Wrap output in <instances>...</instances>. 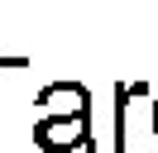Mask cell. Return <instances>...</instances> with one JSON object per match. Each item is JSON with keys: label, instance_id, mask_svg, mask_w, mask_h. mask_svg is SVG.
<instances>
[{"label": "cell", "instance_id": "obj_1", "mask_svg": "<svg viewBox=\"0 0 158 153\" xmlns=\"http://www.w3.org/2000/svg\"><path fill=\"white\" fill-rule=\"evenodd\" d=\"M34 105H39L43 115H58V120H81V124H91V91H86L81 81H48Z\"/></svg>", "mask_w": 158, "mask_h": 153}, {"label": "cell", "instance_id": "obj_2", "mask_svg": "<svg viewBox=\"0 0 158 153\" xmlns=\"http://www.w3.org/2000/svg\"><path fill=\"white\" fill-rule=\"evenodd\" d=\"M34 143L43 153H72V148H91V129L81 120H58V115H39L34 120Z\"/></svg>", "mask_w": 158, "mask_h": 153}, {"label": "cell", "instance_id": "obj_3", "mask_svg": "<svg viewBox=\"0 0 158 153\" xmlns=\"http://www.w3.org/2000/svg\"><path fill=\"white\" fill-rule=\"evenodd\" d=\"M134 101H148V81H120L115 86V153H125V143H129L125 120H129V105Z\"/></svg>", "mask_w": 158, "mask_h": 153}, {"label": "cell", "instance_id": "obj_4", "mask_svg": "<svg viewBox=\"0 0 158 153\" xmlns=\"http://www.w3.org/2000/svg\"><path fill=\"white\" fill-rule=\"evenodd\" d=\"M153 139H158V96H153Z\"/></svg>", "mask_w": 158, "mask_h": 153}]
</instances>
